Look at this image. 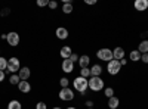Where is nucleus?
Segmentation results:
<instances>
[{
  "mask_svg": "<svg viewBox=\"0 0 148 109\" xmlns=\"http://www.w3.org/2000/svg\"><path fill=\"white\" fill-rule=\"evenodd\" d=\"M79 58H80V56H79L77 53H73V55L70 56V60H71V62H74V64H76V62H79Z\"/></svg>",
  "mask_w": 148,
  "mask_h": 109,
  "instance_id": "nucleus-29",
  "label": "nucleus"
},
{
  "mask_svg": "<svg viewBox=\"0 0 148 109\" xmlns=\"http://www.w3.org/2000/svg\"><path fill=\"white\" fill-rule=\"evenodd\" d=\"M55 35H56V39H59V40H67L68 39V30L64 28V27H58L56 31H55Z\"/></svg>",
  "mask_w": 148,
  "mask_h": 109,
  "instance_id": "nucleus-10",
  "label": "nucleus"
},
{
  "mask_svg": "<svg viewBox=\"0 0 148 109\" xmlns=\"http://www.w3.org/2000/svg\"><path fill=\"white\" fill-rule=\"evenodd\" d=\"M51 9H56L58 7V2H55V0H51V2H49V5H47Z\"/></svg>",
  "mask_w": 148,
  "mask_h": 109,
  "instance_id": "nucleus-30",
  "label": "nucleus"
},
{
  "mask_svg": "<svg viewBox=\"0 0 148 109\" xmlns=\"http://www.w3.org/2000/svg\"><path fill=\"white\" fill-rule=\"evenodd\" d=\"M104 94H105V97H113L114 96V89L113 87H107V89H104Z\"/></svg>",
  "mask_w": 148,
  "mask_h": 109,
  "instance_id": "nucleus-25",
  "label": "nucleus"
},
{
  "mask_svg": "<svg viewBox=\"0 0 148 109\" xmlns=\"http://www.w3.org/2000/svg\"><path fill=\"white\" fill-rule=\"evenodd\" d=\"M101 74H102V66L98 65V64H95V65L90 68V77H101Z\"/></svg>",
  "mask_w": 148,
  "mask_h": 109,
  "instance_id": "nucleus-16",
  "label": "nucleus"
},
{
  "mask_svg": "<svg viewBox=\"0 0 148 109\" xmlns=\"http://www.w3.org/2000/svg\"><path fill=\"white\" fill-rule=\"evenodd\" d=\"M39 7H45V6H47L49 5V0H37V3H36Z\"/></svg>",
  "mask_w": 148,
  "mask_h": 109,
  "instance_id": "nucleus-27",
  "label": "nucleus"
},
{
  "mask_svg": "<svg viewBox=\"0 0 148 109\" xmlns=\"http://www.w3.org/2000/svg\"><path fill=\"white\" fill-rule=\"evenodd\" d=\"M61 66H62V71L65 72V74H70V72L74 71V62H71L70 59H64Z\"/></svg>",
  "mask_w": 148,
  "mask_h": 109,
  "instance_id": "nucleus-11",
  "label": "nucleus"
},
{
  "mask_svg": "<svg viewBox=\"0 0 148 109\" xmlns=\"http://www.w3.org/2000/svg\"><path fill=\"white\" fill-rule=\"evenodd\" d=\"M36 109H47V105L45 102H37L36 103Z\"/></svg>",
  "mask_w": 148,
  "mask_h": 109,
  "instance_id": "nucleus-28",
  "label": "nucleus"
},
{
  "mask_svg": "<svg viewBox=\"0 0 148 109\" xmlns=\"http://www.w3.org/2000/svg\"><path fill=\"white\" fill-rule=\"evenodd\" d=\"M96 56H98V59H101L102 62H110V60H113L114 58H113V50H110L108 47H102V49H99L96 52Z\"/></svg>",
  "mask_w": 148,
  "mask_h": 109,
  "instance_id": "nucleus-4",
  "label": "nucleus"
},
{
  "mask_svg": "<svg viewBox=\"0 0 148 109\" xmlns=\"http://www.w3.org/2000/svg\"><path fill=\"white\" fill-rule=\"evenodd\" d=\"M59 99L64 102H71L74 99V90H71L70 87L67 89H61L59 90Z\"/></svg>",
  "mask_w": 148,
  "mask_h": 109,
  "instance_id": "nucleus-6",
  "label": "nucleus"
},
{
  "mask_svg": "<svg viewBox=\"0 0 148 109\" xmlns=\"http://www.w3.org/2000/svg\"><path fill=\"white\" fill-rule=\"evenodd\" d=\"M133 7L138 12H145L148 9V0H135Z\"/></svg>",
  "mask_w": 148,
  "mask_h": 109,
  "instance_id": "nucleus-8",
  "label": "nucleus"
},
{
  "mask_svg": "<svg viewBox=\"0 0 148 109\" xmlns=\"http://www.w3.org/2000/svg\"><path fill=\"white\" fill-rule=\"evenodd\" d=\"M19 69H21V62L18 58L14 56V58L8 59V68H6L8 72H10V74H18Z\"/></svg>",
  "mask_w": 148,
  "mask_h": 109,
  "instance_id": "nucleus-3",
  "label": "nucleus"
},
{
  "mask_svg": "<svg viewBox=\"0 0 148 109\" xmlns=\"http://www.w3.org/2000/svg\"><path fill=\"white\" fill-rule=\"evenodd\" d=\"M0 39H2V40H6V39H8V34H2V35H0Z\"/></svg>",
  "mask_w": 148,
  "mask_h": 109,
  "instance_id": "nucleus-36",
  "label": "nucleus"
},
{
  "mask_svg": "<svg viewBox=\"0 0 148 109\" xmlns=\"http://www.w3.org/2000/svg\"><path fill=\"white\" fill-rule=\"evenodd\" d=\"M120 69H121L120 60L113 59V60H110V62L107 64V71H108V74H110V75H117L119 72H120Z\"/></svg>",
  "mask_w": 148,
  "mask_h": 109,
  "instance_id": "nucleus-5",
  "label": "nucleus"
},
{
  "mask_svg": "<svg viewBox=\"0 0 148 109\" xmlns=\"http://www.w3.org/2000/svg\"><path fill=\"white\" fill-rule=\"evenodd\" d=\"M84 3L86 5H95L96 2H95V0H84Z\"/></svg>",
  "mask_w": 148,
  "mask_h": 109,
  "instance_id": "nucleus-34",
  "label": "nucleus"
},
{
  "mask_svg": "<svg viewBox=\"0 0 148 109\" xmlns=\"http://www.w3.org/2000/svg\"><path fill=\"white\" fill-rule=\"evenodd\" d=\"M119 105H120V99H119V97H116V96L110 97V99H108V103H107V106H108L110 109H117V108H119Z\"/></svg>",
  "mask_w": 148,
  "mask_h": 109,
  "instance_id": "nucleus-17",
  "label": "nucleus"
},
{
  "mask_svg": "<svg viewBox=\"0 0 148 109\" xmlns=\"http://www.w3.org/2000/svg\"><path fill=\"white\" fill-rule=\"evenodd\" d=\"M18 90H19L21 93H24V94H28V93L31 91V84H30L28 81H21V83L18 84Z\"/></svg>",
  "mask_w": 148,
  "mask_h": 109,
  "instance_id": "nucleus-12",
  "label": "nucleus"
},
{
  "mask_svg": "<svg viewBox=\"0 0 148 109\" xmlns=\"http://www.w3.org/2000/svg\"><path fill=\"white\" fill-rule=\"evenodd\" d=\"M73 55V50H71V47L70 46H62V49L59 50V56L64 59H70V56Z\"/></svg>",
  "mask_w": 148,
  "mask_h": 109,
  "instance_id": "nucleus-14",
  "label": "nucleus"
},
{
  "mask_svg": "<svg viewBox=\"0 0 148 109\" xmlns=\"http://www.w3.org/2000/svg\"><path fill=\"white\" fill-rule=\"evenodd\" d=\"M138 52H139L141 55L148 53V40H142V41L139 43V46H138Z\"/></svg>",
  "mask_w": 148,
  "mask_h": 109,
  "instance_id": "nucleus-19",
  "label": "nucleus"
},
{
  "mask_svg": "<svg viewBox=\"0 0 148 109\" xmlns=\"http://www.w3.org/2000/svg\"><path fill=\"white\" fill-rule=\"evenodd\" d=\"M86 106H88L89 109H92L93 108V102L92 100H88V102H86Z\"/></svg>",
  "mask_w": 148,
  "mask_h": 109,
  "instance_id": "nucleus-33",
  "label": "nucleus"
},
{
  "mask_svg": "<svg viewBox=\"0 0 148 109\" xmlns=\"http://www.w3.org/2000/svg\"><path fill=\"white\" fill-rule=\"evenodd\" d=\"M59 84H61V89H67L68 87V84H70V81H68V78H61L59 80Z\"/></svg>",
  "mask_w": 148,
  "mask_h": 109,
  "instance_id": "nucleus-26",
  "label": "nucleus"
},
{
  "mask_svg": "<svg viewBox=\"0 0 148 109\" xmlns=\"http://www.w3.org/2000/svg\"><path fill=\"white\" fill-rule=\"evenodd\" d=\"M126 64H127V60H126V59H121V60H120V65H121V66H123V65H126Z\"/></svg>",
  "mask_w": 148,
  "mask_h": 109,
  "instance_id": "nucleus-35",
  "label": "nucleus"
},
{
  "mask_svg": "<svg viewBox=\"0 0 148 109\" xmlns=\"http://www.w3.org/2000/svg\"><path fill=\"white\" fill-rule=\"evenodd\" d=\"M65 109H77V108H74V106H68V108H65Z\"/></svg>",
  "mask_w": 148,
  "mask_h": 109,
  "instance_id": "nucleus-37",
  "label": "nucleus"
},
{
  "mask_svg": "<svg viewBox=\"0 0 148 109\" xmlns=\"http://www.w3.org/2000/svg\"><path fill=\"white\" fill-rule=\"evenodd\" d=\"M6 68H8V59L0 56V71H6Z\"/></svg>",
  "mask_w": 148,
  "mask_h": 109,
  "instance_id": "nucleus-24",
  "label": "nucleus"
},
{
  "mask_svg": "<svg viewBox=\"0 0 148 109\" xmlns=\"http://www.w3.org/2000/svg\"><path fill=\"white\" fill-rule=\"evenodd\" d=\"M104 86H105V83L101 77H90L89 78V89L92 91H101V90H104Z\"/></svg>",
  "mask_w": 148,
  "mask_h": 109,
  "instance_id": "nucleus-2",
  "label": "nucleus"
},
{
  "mask_svg": "<svg viewBox=\"0 0 148 109\" xmlns=\"http://www.w3.org/2000/svg\"><path fill=\"white\" fill-rule=\"evenodd\" d=\"M80 77L89 80V77H90V68H82L80 69Z\"/></svg>",
  "mask_w": 148,
  "mask_h": 109,
  "instance_id": "nucleus-23",
  "label": "nucleus"
},
{
  "mask_svg": "<svg viewBox=\"0 0 148 109\" xmlns=\"http://www.w3.org/2000/svg\"><path fill=\"white\" fill-rule=\"evenodd\" d=\"M141 60L144 64H148V53H144V55H141Z\"/></svg>",
  "mask_w": 148,
  "mask_h": 109,
  "instance_id": "nucleus-31",
  "label": "nucleus"
},
{
  "mask_svg": "<svg viewBox=\"0 0 148 109\" xmlns=\"http://www.w3.org/2000/svg\"><path fill=\"white\" fill-rule=\"evenodd\" d=\"M73 10H74V6H73V3L70 2V0H64V5H62V12H64L65 15H70Z\"/></svg>",
  "mask_w": 148,
  "mask_h": 109,
  "instance_id": "nucleus-18",
  "label": "nucleus"
},
{
  "mask_svg": "<svg viewBox=\"0 0 148 109\" xmlns=\"http://www.w3.org/2000/svg\"><path fill=\"white\" fill-rule=\"evenodd\" d=\"M8 109H22V105H21V102L19 100H10L9 103H8V106H6Z\"/></svg>",
  "mask_w": 148,
  "mask_h": 109,
  "instance_id": "nucleus-20",
  "label": "nucleus"
},
{
  "mask_svg": "<svg viewBox=\"0 0 148 109\" xmlns=\"http://www.w3.org/2000/svg\"><path fill=\"white\" fill-rule=\"evenodd\" d=\"M9 83H10V84H14V86H15V84L18 86V84L21 83L19 75H18V74H10V77H9Z\"/></svg>",
  "mask_w": 148,
  "mask_h": 109,
  "instance_id": "nucleus-22",
  "label": "nucleus"
},
{
  "mask_svg": "<svg viewBox=\"0 0 148 109\" xmlns=\"http://www.w3.org/2000/svg\"><path fill=\"white\" fill-rule=\"evenodd\" d=\"M52 109H62V108H59V106H55V108H52Z\"/></svg>",
  "mask_w": 148,
  "mask_h": 109,
  "instance_id": "nucleus-38",
  "label": "nucleus"
},
{
  "mask_svg": "<svg viewBox=\"0 0 148 109\" xmlns=\"http://www.w3.org/2000/svg\"><path fill=\"white\" fill-rule=\"evenodd\" d=\"M6 41H8V44H9L10 47H16V46L19 44V41H21V37H19V34H18V32L10 31V32H8V39H6Z\"/></svg>",
  "mask_w": 148,
  "mask_h": 109,
  "instance_id": "nucleus-7",
  "label": "nucleus"
},
{
  "mask_svg": "<svg viewBox=\"0 0 148 109\" xmlns=\"http://www.w3.org/2000/svg\"><path fill=\"white\" fill-rule=\"evenodd\" d=\"M129 58H130L132 62H138V60H141V53L138 50H132L129 53Z\"/></svg>",
  "mask_w": 148,
  "mask_h": 109,
  "instance_id": "nucleus-21",
  "label": "nucleus"
},
{
  "mask_svg": "<svg viewBox=\"0 0 148 109\" xmlns=\"http://www.w3.org/2000/svg\"><path fill=\"white\" fill-rule=\"evenodd\" d=\"M6 78V74H5V71H0V83H3Z\"/></svg>",
  "mask_w": 148,
  "mask_h": 109,
  "instance_id": "nucleus-32",
  "label": "nucleus"
},
{
  "mask_svg": "<svg viewBox=\"0 0 148 109\" xmlns=\"http://www.w3.org/2000/svg\"><path fill=\"white\" fill-rule=\"evenodd\" d=\"M89 64H90V58L88 55H83L79 58V65L80 68H89Z\"/></svg>",
  "mask_w": 148,
  "mask_h": 109,
  "instance_id": "nucleus-15",
  "label": "nucleus"
},
{
  "mask_svg": "<svg viewBox=\"0 0 148 109\" xmlns=\"http://www.w3.org/2000/svg\"><path fill=\"white\" fill-rule=\"evenodd\" d=\"M73 86H74V90H76V91H79V93L84 94V93H86V90L89 89V80H88V78H83V77H80V75H79L77 78H74Z\"/></svg>",
  "mask_w": 148,
  "mask_h": 109,
  "instance_id": "nucleus-1",
  "label": "nucleus"
},
{
  "mask_svg": "<svg viewBox=\"0 0 148 109\" xmlns=\"http://www.w3.org/2000/svg\"><path fill=\"white\" fill-rule=\"evenodd\" d=\"M18 75H19L21 81H28V78H30V75H31V69H30L28 66H21Z\"/></svg>",
  "mask_w": 148,
  "mask_h": 109,
  "instance_id": "nucleus-9",
  "label": "nucleus"
},
{
  "mask_svg": "<svg viewBox=\"0 0 148 109\" xmlns=\"http://www.w3.org/2000/svg\"><path fill=\"white\" fill-rule=\"evenodd\" d=\"M125 55H126V52H125V49H123V47H114V50H113V58H114L116 60L125 59Z\"/></svg>",
  "mask_w": 148,
  "mask_h": 109,
  "instance_id": "nucleus-13",
  "label": "nucleus"
}]
</instances>
